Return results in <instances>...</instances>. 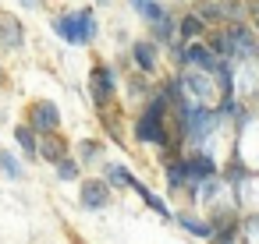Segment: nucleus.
<instances>
[{"instance_id":"ddd939ff","label":"nucleus","mask_w":259,"mask_h":244,"mask_svg":"<svg viewBox=\"0 0 259 244\" xmlns=\"http://www.w3.org/2000/svg\"><path fill=\"white\" fill-rule=\"evenodd\" d=\"M132 195H135V198H139V202H142V205H146L153 216H160L163 223H174V212H178V209L170 205V198H167L163 191H156V188H149L146 180H139V177H135Z\"/></svg>"},{"instance_id":"2f4dec72","label":"nucleus","mask_w":259,"mask_h":244,"mask_svg":"<svg viewBox=\"0 0 259 244\" xmlns=\"http://www.w3.org/2000/svg\"><path fill=\"white\" fill-rule=\"evenodd\" d=\"M167 4H192V0H167Z\"/></svg>"},{"instance_id":"c756f323","label":"nucleus","mask_w":259,"mask_h":244,"mask_svg":"<svg viewBox=\"0 0 259 244\" xmlns=\"http://www.w3.org/2000/svg\"><path fill=\"white\" fill-rule=\"evenodd\" d=\"M11 82H8V68H4V60H0V92H4Z\"/></svg>"},{"instance_id":"cd10ccee","label":"nucleus","mask_w":259,"mask_h":244,"mask_svg":"<svg viewBox=\"0 0 259 244\" xmlns=\"http://www.w3.org/2000/svg\"><path fill=\"white\" fill-rule=\"evenodd\" d=\"M241 240L259 244V212H241Z\"/></svg>"},{"instance_id":"f3484780","label":"nucleus","mask_w":259,"mask_h":244,"mask_svg":"<svg viewBox=\"0 0 259 244\" xmlns=\"http://www.w3.org/2000/svg\"><path fill=\"white\" fill-rule=\"evenodd\" d=\"M75 152V142L71 138H64L61 131H54V135H43L39 138V163H47L50 170L64 159V156H71Z\"/></svg>"},{"instance_id":"423d86ee","label":"nucleus","mask_w":259,"mask_h":244,"mask_svg":"<svg viewBox=\"0 0 259 244\" xmlns=\"http://www.w3.org/2000/svg\"><path fill=\"white\" fill-rule=\"evenodd\" d=\"M174 75H178V82H181V89H185V96H188V99H195V103H217L220 89H217L213 71L181 68V71H174Z\"/></svg>"},{"instance_id":"473e14b6","label":"nucleus","mask_w":259,"mask_h":244,"mask_svg":"<svg viewBox=\"0 0 259 244\" xmlns=\"http://www.w3.org/2000/svg\"><path fill=\"white\" fill-rule=\"evenodd\" d=\"M255 60H259V50H255Z\"/></svg>"},{"instance_id":"bb28decb","label":"nucleus","mask_w":259,"mask_h":244,"mask_svg":"<svg viewBox=\"0 0 259 244\" xmlns=\"http://www.w3.org/2000/svg\"><path fill=\"white\" fill-rule=\"evenodd\" d=\"M209 244H245L241 240V219L238 223H227V226H217L213 237H209Z\"/></svg>"},{"instance_id":"1a4fd4ad","label":"nucleus","mask_w":259,"mask_h":244,"mask_svg":"<svg viewBox=\"0 0 259 244\" xmlns=\"http://www.w3.org/2000/svg\"><path fill=\"white\" fill-rule=\"evenodd\" d=\"M181 163H185L188 180L202 184V180H209V177L220 173V163H224V159L213 156V152H206V149H185V152H181Z\"/></svg>"},{"instance_id":"7ed1b4c3","label":"nucleus","mask_w":259,"mask_h":244,"mask_svg":"<svg viewBox=\"0 0 259 244\" xmlns=\"http://www.w3.org/2000/svg\"><path fill=\"white\" fill-rule=\"evenodd\" d=\"M231 152H238L252 170H259V106L245 103L234 117V145Z\"/></svg>"},{"instance_id":"39448f33","label":"nucleus","mask_w":259,"mask_h":244,"mask_svg":"<svg viewBox=\"0 0 259 244\" xmlns=\"http://www.w3.org/2000/svg\"><path fill=\"white\" fill-rule=\"evenodd\" d=\"M124 50H128V57H132V68H135V71H142V75H153V78L163 71V57H167V53H163V46H160V43H153L149 36H139V39H132Z\"/></svg>"},{"instance_id":"6e6552de","label":"nucleus","mask_w":259,"mask_h":244,"mask_svg":"<svg viewBox=\"0 0 259 244\" xmlns=\"http://www.w3.org/2000/svg\"><path fill=\"white\" fill-rule=\"evenodd\" d=\"M29 43V25L22 22V15L0 8V53H22Z\"/></svg>"},{"instance_id":"9d476101","label":"nucleus","mask_w":259,"mask_h":244,"mask_svg":"<svg viewBox=\"0 0 259 244\" xmlns=\"http://www.w3.org/2000/svg\"><path fill=\"white\" fill-rule=\"evenodd\" d=\"M231 43H234V64L241 60H255V50H259V36L252 29V22H224Z\"/></svg>"},{"instance_id":"5701e85b","label":"nucleus","mask_w":259,"mask_h":244,"mask_svg":"<svg viewBox=\"0 0 259 244\" xmlns=\"http://www.w3.org/2000/svg\"><path fill=\"white\" fill-rule=\"evenodd\" d=\"M206 32H209V25L192 11V8H185L181 15H178V39L181 43H192V39H206Z\"/></svg>"},{"instance_id":"4be33fe9","label":"nucleus","mask_w":259,"mask_h":244,"mask_svg":"<svg viewBox=\"0 0 259 244\" xmlns=\"http://www.w3.org/2000/svg\"><path fill=\"white\" fill-rule=\"evenodd\" d=\"M128 4V11L142 22V25H153V22H160L163 15H170V4L167 0H124Z\"/></svg>"},{"instance_id":"0eeeda50","label":"nucleus","mask_w":259,"mask_h":244,"mask_svg":"<svg viewBox=\"0 0 259 244\" xmlns=\"http://www.w3.org/2000/svg\"><path fill=\"white\" fill-rule=\"evenodd\" d=\"M25 120L39 131V138L64 128V113H61V103H57V99H32V103L25 106Z\"/></svg>"},{"instance_id":"c85d7f7f","label":"nucleus","mask_w":259,"mask_h":244,"mask_svg":"<svg viewBox=\"0 0 259 244\" xmlns=\"http://www.w3.org/2000/svg\"><path fill=\"white\" fill-rule=\"evenodd\" d=\"M15 4H18L25 15H39V11H47V0H15Z\"/></svg>"},{"instance_id":"aec40b11","label":"nucleus","mask_w":259,"mask_h":244,"mask_svg":"<svg viewBox=\"0 0 259 244\" xmlns=\"http://www.w3.org/2000/svg\"><path fill=\"white\" fill-rule=\"evenodd\" d=\"M25 173H29V163H25V156L15 145L11 149H0V177L11 180V184H22Z\"/></svg>"},{"instance_id":"a211bd4d","label":"nucleus","mask_w":259,"mask_h":244,"mask_svg":"<svg viewBox=\"0 0 259 244\" xmlns=\"http://www.w3.org/2000/svg\"><path fill=\"white\" fill-rule=\"evenodd\" d=\"M75 156L85 170H96L103 159H107V138H96V135H82L75 138Z\"/></svg>"},{"instance_id":"393cba45","label":"nucleus","mask_w":259,"mask_h":244,"mask_svg":"<svg viewBox=\"0 0 259 244\" xmlns=\"http://www.w3.org/2000/svg\"><path fill=\"white\" fill-rule=\"evenodd\" d=\"M85 177V166L78 163V156L71 152V156H64L57 166H54V180H61V184H78Z\"/></svg>"},{"instance_id":"f8f14e48","label":"nucleus","mask_w":259,"mask_h":244,"mask_svg":"<svg viewBox=\"0 0 259 244\" xmlns=\"http://www.w3.org/2000/svg\"><path fill=\"white\" fill-rule=\"evenodd\" d=\"M124 110H128L124 103H121V106L114 103V106H107V110H100V113H96V117H100V131H103V138H107V142H114V145H121V149H128V145H132V138H124V135H128Z\"/></svg>"},{"instance_id":"b1692460","label":"nucleus","mask_w":259,"mask_h":244,"mask_svg":"<svg viewBox=\"0 0 259 244\" xmlns=\"http://www.w3.org/2000/svg\"><path fill=\"white\" fill-rule=\"evenodd\" d=\"M188 8H192L209 29H217V25L227 22V0H192Z\"/></svg>"},{"instance_id":"f03ea898","label":"nucleus","mask_w":259,"mask_h":244,"mask_svg":"<svg viewBox=\"0 0 259 244\" xmlns=\"http://www.w3.org/2000/svg\"><path fill=\"white\" fill-rule=\"evenodd\" d=\"M121 85H124V71L114 60H93L89 78H85V92L93 99V110H107L121 99Z\"/></svg>"},{"instance_id":"dca6fc26","label":"nucleus","mask_w":259,"mask_h":244,"mask_svg":"<svg viewBox=\"0 0 259 244\" xmlns=\"http://www.w3.org/2000/svg\"><path fill=\"white\" fill-rule=\"evenodd\" d=\"M11 145L25 156V163H39V131L29 120H18L11 128Z\"/></svg>"},{"instance_id":"9b49d317","label":"nucleus","mask_w":259,"mask_h":244,"mask_svg":"<svg viewBox=\"0 0 259 244\" xmlns=\"http://www.w3.org/2000/svg\"><path fill=\"white\" fill-rule=\"evenodd\" d=\"M174 226H178L181 233L195 237V240H206V244H209V237H213V223H209L206 209H192V205H181V209L174 212Z\"/></svg>"},{"instance_id":"20e7f679","label":"nucleus","mask_w":259,"mask_h":244,"mask_svg":"<svg viewBox=\"0 0 259 244\" xmlns=\"http://www.w3.org/2000/svg\"><path fill=\"white\" fill-rule=\"evenodd\" d=\"M114 195H117V191H114L100 173H89V177L78 180V195H75V202H78L82 212H107V209L114 205Z\"/></svg>"},{"instance_id":"4468645a","label":"nucleus","mask_w":259,"mask_h":244,"mask_svg":"<svg viewBox=\"0 0 259 244\" xmlns=\"http://www.w3.org/2000/svg\"><path fill=\"white\" fill-rule=\"evenodd\" d=\"M156 89L153 75H142V71H128L124 75V85H121V103L124 106H142L149 99V92Z\"/></svg>"},{"instance_id":"7c9ffc66","label":"nucleus","mask_w":259,"mask_h":244,"mask_svg":"<svg viewBox=\"0 0 259 244\" xmlns=\"http://www.w3.org/2000/svg\"><path fill=\"white\" fill-rule=\"evenodd\" d=\"M93 4H96V8H100V11H107V8H110V4H114V0H93Z\"/></svg>"},{"instance_id":"2eb2a0df","label":"nucleus","mask_w":259,"mask_h":244,"mask_svg":"<svg viewBox=\"0 0 259 244\" xmlns=\"http://www.w3.org/2000/svg\"><path fill=\"white\" fill-rule=\"evenodd\" d=\"M96 173H100L114 191H132V184H135V170H132L124 159H110V156H107V159L96 166Z\"/></svg>"},{"instance_id":"f257e3e1","label":"nucleus","mask_w":259,"mask_h":244,"mask_svg":"<svg viewBox=\"0 0 259 244\" xmlns=\"http://www.w3.org/2000/svg\"><path fill=\"white\" fill-rule=\"evenodd\" d=\"M50 32L71 46V50H89L100 43L103 36V22H100V8L96 4H82V8H61L50 15Z\"/></svg>"},{"instance_id":"6ab92c4d","label":"nucleus","mask_w":259,"mask_h":244,"mask_svg":"<svg viewBox=\"0 0 259 244\" xmlns=\"http://www.w3.org/2000/svg\"><path fill=\"white\" fill-rule=\"evenodd\" d=\"M160 173H163V195L181 202V195H185V184H188V173H185V163H181V156L167 159V163L160 166Z\"/></svg>"},{"instance_id":"412c9836","label":"nucleus","mask_w":259,"mask_h":244,"mask_svg":"<svg viewBox=\"0 0 259 244\" xmlns=\"http://www.w3.org/2000/svg\"><path fill=\"white\" fill-rule=\"evenodd\" d=\"M146 36H149L153 43H160V46H163V53H167L174 43H181V39H178V15L170 11V15H163L160 22L146 25Z\"/></svg>"},{"instance_id":"a878e982","label":"nucleus","mask_w":259,"mask_h":244,"mask_svg":"<svg viewBox=\"0 0 259 244\" xmlns=\"http://www.w3.org/2000/svg\"><path fill=\"white\" fill-rule=\"evenodd\" d=\"M206 43H209V50H213L217 57L234 60V43H231V36H227V29H224V25L209 29V32H206Z\"/></svg>"}]
</instances>
